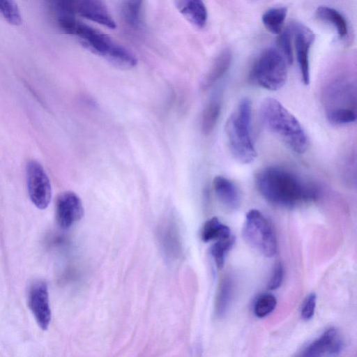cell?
Listing matches in <instances>:
<instances>
[{"instance_id":"cell-1","label":"cell","mask_w":357,"mask_h":357,"mask_svg":"<svg viewBox=\"0 0 357 357\" xmlns=\"http://www.w3.org/2000/svg\"><path fill=\"white\" fill-rule=\"evenodd\" d=\"M260 194L270 203L284 208H295L316 199L317 186L294 172L280 167H268L256 176Z\"/></svg>"},{"instance_id":"cell-2","label":"cell","mask_w":357,"mask_h":357,"mask_svg":"<svg viewBox=\"0 0 357 357\" xmlns=\"http://www.w3.org/2000/svg\"><path fill=\"white\" fill-rule=\"evenodd\" d=\"M261 121L268 130L294 152L301 154L309 146V139L298 120L278 100L267 98L260 106Z\"/></svg>"},{"instance_id":"cell-3","label":"cell","mask_w":357,"mask_h":357,"mask_svg":"<svg viewBox=\"0 0 357 357\" xmlns=\"http://www.w3.org/2000/svg\"><path fill=\"white\" fill-rule=\"evenodd\" d=\"M70 34L77 36L90 52L116 67L126 70L134 68L137 63V59L128 49L88 25L77 21Z\"/></svg>"},{"instance_id":"cell-4","label":"cell","mask_w":357,"mask_h":357,"mask_svg":"<svg viewBox=\"0 0 357 357\" xmlns=\"http://www.w3.org/2000/svg\"><path fill=\"white\" fill-rule=\"evenodd\" d=\"M251 112L250 100L244 98L225 124V134L230 152L242 164L253 162L257 156L250 135Z\"/></svg>"},{"instance_id":"cell-5","label":"cell","mask_w":357,"mask_h":357,"mask_svg":"<svg viewBox=\"0 0 357 357\" xmlns=\"http://www.w3.org/2000/svg\"><path fill=\"white\" fill-rule=\"evenodd\" d=\"M288 66L287 60L278 49L268 48L255 62L250 72V79L260 87L278 91L287 79Z\"/></svg>"},{"instance_id":"cell-6","label":"cell","mask_w":357,"mask_h":357,"mask_svg":"<svg viewBox=\"0 0 357 357\" xmlns=\"http://www.w3.org/2000/svg\"><path fill=\"white\" fill-rule=\"evenodd\" d=\"M245 239L252 247L268 257L277 252V241L272 225L258 210L248 211L243 229Z\"/></svg>"},{"instance_id":"cell-7","label":"cell","mask_w":357,"mask_h":357,"mask_svg":"<svg viewBox=\"0 0 357 357\" xmlns=\"http://www.w3.org/2000/svg\"><path fill=\"white\" fill-rule=\"evenodd\" d=\"M26 176L28 192L32 203L38 208H46L51 200L52 188L43 166L36 160H29L26 167Z\"/></svg>"},{"instance_id":"cell-8","label":"cell","mask_w":357,"mask_h":357,"mask_svg":"<svg viewBox=\"0 0 357 357\" xmlns=\"http://www.w3.org/2000/svg\"><path fill=\"white\" fill-rule=\"evenodd\" d=\"M290 29L294 36L296 59L302 81L304 84L308 85L310 80L309 56L314 34L308 27L299 22L291 24Z\"/></svg>"},{"instance_id":"cell-9","label":"cell","mask_w":357,"mask_h":357,"mask_svg":"<svg viewBox=\"0 0 357 357\" xmlns=\"http://www.w3.org/2000/svg\"><path fill=\"white\" fill-rule=\"evenodd\" d=\"M28 305L39 327L45 331L51 321V309L47 284L36 281L28 293Z\"/></svg>"},{"instance_id":"cell-10","label":"cell","mask_w":357,"mask_h":357,"mask_svg":"<svg viewBox=\"0 0 357 357\" xmlns=\"http://www.w3.org/2000/svg\"><path fill=\"white\" fill-rule=\"evenodd\" d=\"M84 215V207L80 198L73 192L61 193L56 202V219L63 229L71 227Z\"/></svg>"},{"instance_id":"cell-11","label":"cell","mask_w":357,"mask_h":357,"mask_svg":"<svg viewBox=\"0 0 357 357\" xmlns=\"http://www.w3.org/2000/svg\"><path fill=\"white\" fill-rule=\"evenodd\" d=\"M343 347V340L339 331L335 328H330L310 344L301 355L310 357L335 356L341 352Z\"/></svg>"},{"instance_id":"cell-12","label":"cell","mask_w":357,"mask_h":357,"mask_svg":"<svg viewBox=\"0 0 357 357\" xmlns=\"http://www.w3.org/2000/svg\"><path fill=\"white\" fill-rule=\"evenodd\" d=\"M76 14L112 29L116 27L102 0H77Z\"/></svg>"},{"instance_id":"cell-13","label":"cell","mask_w":357,"mask_h":357,"mask_svg":"<svg viewBox=\"0 0 357 357\" xmlns=\"http://www.w3.org/2000/svg\"><path fill=\"white\" fill-rule=\"evenodd\" d=\"M48 6L59 28L70 34L77 22L75 18L77 0H47Z\"/></svg>"},{"instance_id":"cell-14","label":"cell","mask_w":357,"mask_h":357,"mask_svg":"<svg viewBox=\"0 0 357 357\" xmlns=\"http://www.w3.org/2000/svg\"><path fill=\"white\" fill-rule=\"evenodd\" d=\"M213 185L218 201L225 208L230 211L238 208L240 194L233 181L225 176H217L213 179Z\"/></svg>"},{"instance_id":"cell-15","label":"cell","mask_w":357,"mask_h":357,"mask_svg":"<svg viewBox=\"0 0 357 357\" xmlns=\"http://www.w3.org/2000/svg\"><path fill=\"white\" fill-rule=\"evenodd\" d=\"M178 12L192 24L204 28L207 22V10L203 0H174Z\"/></svg>"},{"instance_id":"cell-16","label":"cell","mask_w":357,"mask_h":357,"mask_svg":"<svg viewBox=\"0 0 357 357\" xmlns=\"http://www.w3.org/2000/svg\"><path fill=\"white\" fill-rule=\"evenodd\" d=\"M232 54L229 50H223L215 59L201 82V87L206 90L221 79L229 69Z\"/></svg>"},{"instance_id":"cell-17","label":"cell","mask_w":357,"mask_h":357,"mask_svg":"<svg viewBox=\"0 0 357 357\" xmlns=\"http://www.w3.org/2000/svg\"><path fill=\"white\" fill-rule=\"evenodd\" d=\"M222 100L220 95H216L211 98L204 109L201 128L204 135H210L218 121L221 112Z\"/></svg>"},{"instance_id":"cell-18","label":"cell","mask_w":357,"mask_h":357,"mask_svg":"<svg viewBox=\"0 0 357 357\" xmlns=\"http://www.w3.org/2000/svg\"><path fill=\"white\" fill-rule=\"evenodd\" d=\"M315 14L319 20L333 25L340 38H344L347 35V22L344 17L337 10L328 6H319Z\"/></svg>"},{"instance_id":"cell-19","label":"cell","mask_w":357,"mask_h":357,"mask_svg":"<svg viewBox=\"0 0 357 357\" xmlns=\"http://www.w3.org/2000/svg\"><path fill=\"white\" fill-rule=\"evenodd\" d=\"M234 294V283L232 279L225 277L219 286L215 301V314L218 317H222L227 313Z\"/></svg>"},{"instance_id":"cell-20","label":"cell","mask_w":357,"mask_h":357,"mask_svg":"<svg viewBox=\"0 0 357 357\" xmlns=\"http://www.w3.org/2000/svg\"><path fill=\"white\" fill-rule=\"evenodd\" d=\"M231 236L229 227L216 217L208 220L204 224L201 231V237L204 242L225 239Z\"/></svg>"},{"instance_id":"cell-21","label":"cell","mask_w":357,"mask_h":357,"mask_svg":"<svg viewBox=\"0 0 357 357\" xmlns=\"http://www.w3.org/2000/svg\"><path fill=\"white\" fill-rule=\"evenodd\" d=\"M143 0H123L121 13L124 22L132 29H137L142 24Z\"/></svg>"},{"instance_id":"cell-22","label":"cell","mask_w":357,"mask_h":357,"mask_svg":"<svg viewBox=\"0 0 357 357\" xmlns=\"http://www.w3.org/2000/svg\"><path fill=\"white\" fill-rule=\"evenodd\" d=\"M287 13L286 7L272 8L262 15V23L271 33L279 34L282 31L283 24Z\"/></svg>"},{"instance_id":"cell-23","label":"cell","mask_w":357,"mask_h":357,"mask_svg":"<svg viewBox=\"0 0 357 357\" xmlns=\"http://www.w3.org/2000/svg\"><path fill=\"white\" fill-rule=\"evenodd\" d=\"M234 237L231 236L227 238L217 241L211 247V253L218 268L223 267L226 255L234 245Z\"/></svg>"},{"instance_id":"cell-24","label":"cell","mask_w":357,"mask_h":357,"mask_svg":"<svg viewBox=\"0 0 357 357\" xmlns=\"http://www.w3.org/2000/svg\"><path fill=\"white\" fill-rule=\"evenodd\" d=\"M326 116L328 120L335 125L351 123L356 120V113L351 108L331 109Z\"/></svg>"},{"instance_id":"cell-25","label":"cell","mask_w":357,"mask_h":357,"mask_svg":"<svg viewBox=\"0 0 357 357\" xmlns=\"http://www.w3.org/2000/svg\"><path fill=\"white\" fill-rule=\"evenodd\" d=\"M276 304V298L273 294H264L260 295L255 303L254 313L257 317H264L275 309Z\"/></svg>"},{"instance_id":"cell-26","label":"cell","mask_w":357,"mask_h":357,"mask_svg":"<svg viewBox=\"0 0 357 357\" xmlns=\"http://www.w3.org/2000/svg\"><path fill=\"white\" fill-rule=\"evenodd\" d=\"M0 13L10 24L19 25L22 22L20 10L13 0H0Z\"/></svg>"},{"instance_id":"cell-27","label":"cell","mask_w":357,"mask_h":357,"mask_svg":"<svg viewBox=\"0 0 357 357\" xmlns=\"http://www.w3.org/2000/svg\"><path fill=\"white\" fill-rule=\"evenodd\" d=\"M277 40L278 50L284 56L289 65L293 63L294 56L291 47V31L290 27H287L278 34Z\"/></svg>"},{"instance_id":"cell-28","label":"cell","mask_w":357,"mask_h":357,"mask_svg":"<svg viewBox=\"0 0 357 357\" xmlns=\"http://www.w3.org/2000/svg\"><path fill=\"white\" fill-rule=\"evenodd\" d=\"M317 296L314 293L310 294L305 298L301 309V317L304 320H310L314 314Z\"/></svg>"},{"instance_id":"cell-29","label":"cell","mask_w":357,"mask_h":357,"mask_svg":"<svg viewBox=\"0 0 357 357\" xmlns=\"http://www.w3.org/2000/svg\"><path fill=\"white\" fill-rule=\"evenodd\" d=\"M284 277V268L280 262L275 266L273 274L268 283V289L274 290L278 289L282 284Z\"/></svg>"}]
</instances>
